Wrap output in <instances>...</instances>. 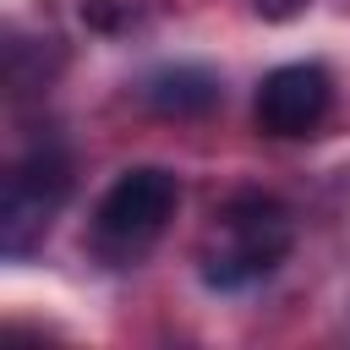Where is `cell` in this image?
<instances>
[{
    "label": "cell",
    "instance_id": "obj_1",
    "mask_svg": "<svg viewBox=\"0 0 350 350\" xmlns=\"http://www.w3.org/2000/svg\"><path fill=\"white\" fill-rule=\"evenodd\" d=\"M219 224H224L230 246H224L219 257H208V268H202V279L219 284V290H241V284L273 273L279 257H284L290 241H295L284 202H273V197H262V191L230 197V202L219 208Z\"/></svg>",
    "mask_w": 350,
    "mask_h": 350
},
{
    "label": "cell",
    "instance_id": "obj_2",
    "mask_svg": "<svg viewBox=\"0 0 350 350\" xmlns=\"http://www.w3.org/2000/svg\"><path fill=\"white\" fill-rule=\"evenodd\" d=\"M175 208H180V180L159 164H137L104 191L93 213V235L109 252H142L153 235H164Z\"/></svg>",
    "mask_w": 350,
    "mask_h": 350
},
{
    "label": "cell",
    "instance_id": "obj_3",
    "mask_svg": "<svg viewBox=\"0 0 350 350\" xmlns=\"http://www.w3.org/2000/svg\"><path fill=\"white\" fill-rule=\"evenodd\" d=\"M328 71L323 66H279L257 88V131L262 137H306L328 115Z\"/></svg>",
    "mask_w": 350,
    "mask_h": 350
},
{
    "label": "cell",
    "instance_id": "obj_4",
    "mask_svg": "<svg viewBox=\"0 0 350 350\" xmlns=\"http://www.w3.org/2000/svg\"><path fill=\"white\" fill-rule=\"evenodd\" d=\"M66 186H71V175H66V159H60L55 148L27 153V159L11 170V180H5V246H11V252L27 246L22 230H44V224H49V213H55L60 197H66Z\"/></svg>",
    "mask_w": 350,
    "mask_h": 350
},
{
    "label": "cell",
    "instance_id": "obj_5",
    "mask_svg": "<svg viewBox=\"0 0 350 350\" xmlns=\"http://www.w3.org/2000/svg\"><path fill=\"white\" fill-rule=\"evenodd\" d=\"M142 98L159 109V115H175V120H191V115H208L219 104V77L202 71V66H164L142 82Z\"/></svg>",
    "mask_w": 350,
    "mask_h": 350
},
{
    "label": "cell",
    "instance_id": "obj_6",
    "mask_svg": "<svg viewBox=\"0 0 350 350\" xmlns=\"http://www.w3.org/2000/svg\"><path fill=\"white\" fill-rule=\"evenodd\" d=\"M131 16H137L131 0H82V22L98 27V33H120Z\"/></svg>",
    "mask_w": 350,
    "mask_h": 350
},
{
    "label": "cell",
    "instance_id": "obj_7",
    "mask_svg": "<svg viewBox=\"0 0 350 350\" xmlns=\"http://www.w3.org/2000/svg\"><path fill=\"white\" fill-rule=\"evenodd\" d=\"M252 11H257L262 22H290V16L306 11V0H252Z\"/></svg>",
    "mask_w": 350,
    "mask_h": 350
}]
</instances>
